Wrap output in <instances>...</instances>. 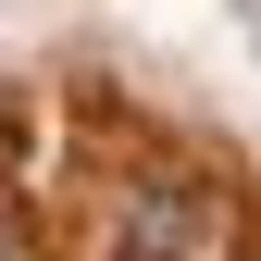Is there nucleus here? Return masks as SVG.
I'll return each mask as SVG.
<instances>
[{
    "mask_svg": "<svg viewBox=\"0 0 261 261\" xmlns=\"http://www.w3.org/2000/svg\"><path fill=\"white\" fill-rule=\"evenodd\" d=\"M162 249H187V199H174V187H137V237H124V261H162Z\"/></svg>",
    "mask_w": 261,
    "mask_h": 261,
    "instance_id": "1",
    "label": "nucleus"
}]
</instances>
